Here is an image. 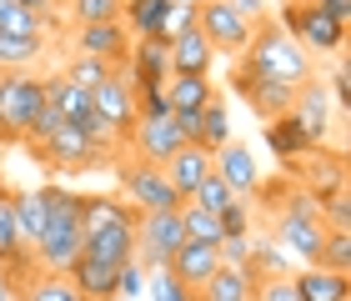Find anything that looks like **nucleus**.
<instances>
[{
  "label": "nucleus",
  "mask_w": 351,
  "mask_h": 301,
  "mask_svg": "<svg viewBox=\"0 0 351 301\" xmlns=\"http://www.w3.org/2000/svg\"><path fill=\"white\" fill-rule=\"evenodd\" d=\"M86 251V221H81V191L45 186V236L36 246V266L45 276H71L75 256Z\"/></svg>",
  "instance_id": "obj_1"
},
{
  "label": "nucleus",
  "mask_w": 351,
  "mask_h": 301,
  "mask_svg": "<svg viewBox=\"0 0 351 301\" xmlns=\"http://www.w3.org/2000/svg\"><path fill=\"white\" fill-rule=\"evenodd\" d=\"M241 60H251L261 75H271V81H281V86H306V81H316L311 56L301 51V45L286 36L276 21H256V30H251V45L241 51Z\"/></svg>",
  "instance_id": "obj_2"
},
{
  "label": "nucleus",
  "mask_w": 351,
  "mask_h": 301,
  "mask_svg": "<svg viewBox=\"0 0 351 301\" xmlns=\"http://www.w3.org/2000/svg\"><path fill=\"white\" fill-rule=\"evenodd\" d=\"M45 106V86L36 71H0V141L25 146V131Z\"/></svg>",
  "instance_id": "obj_3"
},
{
  "label": "nucleus",
  "mask_w": 351,
  "mask_h": 301,
  "mask_svg": "<svg viewBox=\"0 0 351 301\" xmlns=\"http://www.w3.org/2000/svg\"><path fill=\"white\" fill-rule=\"evenodd\" d=\"M30 156L45 161L51 171H95V166H110V146H106V141H95V136L81 131V125H66V121H60L45 141H36Z\"/></svg>",
  "instance_id": "obj_4"
},
{
  "label": "nucleus",
  "mask_w": 351,
  "mask_h": 301,
  "mask_svg": "<svg viewBox=\"0 0 351 301\" xmlns=\"http://www.w3.org/2000/svg\"><path fill=\"white\" fill-rule=\"evenodd\" d=\"M276 25H281L306 56H341V45H346V25H337L331 15H322L311 0H286Z\"/></svg>",
  "instance_id": "obj_5"
},
{
  "label": "nucleus",
  "mask_w": 351,
  "mask_h": 301,
  "mask_svg": "<svg viewBox=\"0 0 351 301\" xmlns=\"http://www.w3.org/2000/svg\"><path fill=\"white\" fill-rule=\"evenodd\" d=\"M196 30L211 40L216 56H241L246 45H251L256 21H246L231 0H196Z\"/></svg>",
  "instance_id": "obj_6"
},
{
  "label": "nucleus",
  "mask_w": 351,
  "mask_h": 301,
  "mask_svg": "<svg viewBox=\"0 0 351 301\" xmlns=\"http://www.w3.org/2000/svg\"><path fill=\"white\" fill-rule=\"evenodd\" d=\"M116 176H121L125 206H136L141 216H146V211H181V201H186V196L166 181V171L151 166V161H125Z\"/></svg>",
  "instance_id": "obj_7"
},
{
  "label": "nucleus",
  "mask_w": 351,
  "mask_h": 301,
  "mask_svg": "<svg viewBox=\"0 0 351 301\" xmlns=\"http://www.w3.org/2000/svg\"><path fill=\"white\" fill-rule=\"evenodd\" d=\"M181 241H186L181 211H146L136 221V261L146 266V272H166Z\"/></svg>",
  "instance_id": "obj_8"
},
{
  "label": "nucleus",
  "mask_w": 351,
  "mask_h": 301,
  "mask_svg": "<svg viewBox=\"0 0 351 301\" xmlns=\"http://www.w3.org/2000/svg\"><path fill=\"white\" fill-rule=\"evenodd\" d=\"M90 106H95V121H101L116 141L131 136V125H136V81L125 75V66H116L90 91Z\"/></svg>",
  "instance_id": "obj_9"
},
{
  "label": "nucleus",
  "mask_w": 351,
  "mask_h": 301,
  "mask_svg": "<svg viewBox=\"0 0 351 301\" xmlns=\"http://www.w3.org/2000/svg\"><path fill=\"white\" fill-rule=\"evenodd\" d=\"M136 221H141V211L136 206H116L101 226H90L86 231V256H101V261H110V266H125L136 256Z\"/></svg>",
  "instance_id": "obj_10"
},
{
  "label": "nucleus",
  "mask_w": 351,
  "mask_h": 301,
  "mask_svg": "<svg viewBox=\"0 0 351 301\" xmlns=\"http://www.w3.org/2000/svg\"><path fill=\"white\" fill-rule=\"evenodd\" d=\"M231 86H236V96H241L251 110H256L261 121L281 116V110H291V101H296V86H281V81H271V75H261V71L251 66V60H241V56H236Z\"/></svg>",
  "instance_id": "obj_11"
},
{
  "label": "nucleus",
  "mask_w": 351,
  "mask_h": 301,
  "mask_svg": "<svg viewBox=\"0 0 351 301\" xmlns=\"http://www.w3.org/2000/svg\"><path fill=\"white\" fill-rule=\"evenodd\" d=\"M181 146H191V141L176 131L171 116H161V121H136L131 136H125V151H131L136 161H151V166H166Z\"/></svg>",
  "instance_id": "obj_12"
},
{
  "label": "nucleus",
  "mask_w": 351,
  "mask_h": 301,
  "mask_svg": "<svg viewBox=\"0 0 351 301\" xmlns=\"http://www.w3.org/2000/svg\"><path fill=\"white\" fill-rule=\"evenodd\" d=\"M75 56H95V60H110V66H125L131 56V30L121 21H95L75 30Z\"/></svg>",
  "instance_id": "obj_13"
},
{
  "label": "nucleus",
  "mask_w": 351,
  "mask_h": 301,
  "mask_svg": "<svg viewBox=\"0 0 351 301\" xmlns=\"http://www.w3.org/2000/svg\"><path fill=\"white\" fill-rule=\"evenodd\" d=\"M291 116H296L301 131L311 136V146H322L326 131H331V121H337V106H331V96H326V86H322V81H306V86H296Z\"/></svg>",
  "instance_id": "obj_14"
},
{
  "label": "nucleus",
  "mask_w": 351,
  "mask_h": 301,
  "mask_svg": "<svg viewBox=\"0 0 351 301\" xmlns=\"http://www.w3.org/2000/svg\"><path fill=\"white\" fill-rule=\"evenodd\" d=\"M211 171H216V176L226 181V186H231V191L241 196V201H251V191L261 186L256 156H251V151L241 146V141H226L221 151H211Z\"/></svg>",
  "instance_id": "obj_15"
},
{
  "label": "nucleus",
  "mask_w": 351,
  "mask_h": 301,
  "mask_svg": "<svg viewBox=\"0 0 351 301\" xmlns=\"http://www.w3.org/2000/svg\"><path fill=\"white\" fill-rule=\"evenodd\" d=\"M166 272H171L176 281H181L186 291H201L206 281H211V276L221 272V251H216V246H206V241H181Z\"/></svg>",
  "instance_id": "obj_16"
},
{
  "label": "nucleus",
  "mask_w": 351,
  "mask_h": 301,
  "mask_svg": "<svg viewBox=\"0 0 351 301\" xmlns=\"http://www.w3.org/2000/svg\"><path fill=\"white\" fill-rule=\"evenodd\" d=\"M125 75L136 81V91H161L171 81V51H166V40H131Z\"/></svg>",
  "instance_id": "obj_17"
},
{
  "label": "nucleus",
  "mask_w": 351,
  "mask_h": 301,
  "mask_svg": "<svg viewBox=\"0 0 351 301\" xmlns=\"http://www.w3.org/2000/svg\"><path fill=\"white\" fill-rule=\"evenodd\" d=\"M166 51H171V75H211V66H216V51H211V40H206L196 25L176 30Z\"/></svg>",
  "instance_id": "obj_18"
},
{
  "label": "nucleus",
  "mask_w": 351,
  "mask_h": 301,
  "mask_svg": "<svg viewBox=\"0 0 351 301\" xmlns=\"http://www.w3.org/2000/svg\"><path fill=\"white\" fill-rule=\"evenodd\" d=\"M71 281H75V291H81L86 301H116V287H121V266H110L101 256H75L71 266Z\"/></svg>",
  "instance_id": "obj_19"
},
{
  "label": "nucleus",
  "mask_w": 351,
  "mask_h": 301,
  "mask_svg": "<svg viewBox=\"0 0 351 301\" xmlns=\"http://www.w3.org/2000/svg\"><path fill=\"white\" fill-rule=\"evenodd\" d=\"M266 146L276 151V161H286V166H301L311 151H322V146H311V136L296 125L291 110H281V116L266 121Z\"/></svg>",
  "instance_id": "obj_20"
},
{
  "label": "nucleus",
  "mask_w": 351,
  "mask_h": 301,
  "mask_svg": "<svg viewBox=\"0 0 351 301\" xmlns=\"http://www.w3.org/2000/svg\"><path fill=\"white\" fill-rule=\"evenodd\" d=\"M291 287L301 301H351V276L326 272V266H301L291 272Z\"/></svg>",
  "instance_id": "obj_21"
},
{
  "label": "nucleus",
  "mask_w": 351,
  "mask_h": 301,
  "mask_svg": "<svg viewBox=\"0 0 351 301\" xmlns=\"http://www.w3.org/2000/svg\"><path fill=\"white\" fill-rule=\"evenodd\" d=\"M161 171H166V181L176 186V191L191 201V191H196V186L211 176V151H201V146H181Z\"/></svg>",
  "instance_id": "obj_22"
},
{
  "label": "nucleus",
  "mask_w": 351,
  "mask_h": 301,
  "mask_svg": "<svg viewBox=\"0 0 351 301\" xmlns=\"http://www.w3.org/2000/svg\"><path fill=\"white\" fill-rule=\"evenodd\" d=\"M166 15H171V0H125L121 25L131 30V40H161Z\"/></svg>",
  "instance_id": "obj_23"
},
{
  "label": "nucleus",
  "mask_w": 351,
  "mask_h": 301,
  "mask_svg": "<svg viewBox=\"0 0 351 301\" xmlns=\"http://www.w3.org/2000/svg\"><path fill=\"white\" fill-rule=\"evenodd\" d=\"M10 206H15V231H21V241L36 251L40 246V236H45V186L36 191H10Z\"/></svg>",
  "instance_id": "obj_24"
},
{
  "label": "nucleus",
  "mask_w": 351,
  "mask_h": 301,
  "mask_svg": "<svg viewBox=\"0 0 351 301\" xmlns=\"http://www.w3.org/2000/svg\"><path fill=\"white\" fill-rule=\"evenodd\" d=\"M251 291L256 287H251V276L241 266H221L201 291H191V301H251Z\"/></svg>",
  "instance_id": "obj_25"
},
{
  "label": "nucleus",
  "mask_w": 351,
  "mask_h": 301,
  "mask_svg": "<svg viewBox=\"0 0 351 301\" xmlns=\"http://www.w3.org/2000/svg\"><path fill=\"white\" fill-rule=\"evenodd\" d=\"M161 91H166V101H171V110H201L206 101L216 96L211 75H171V81H166Z\"/></svg>",
  "instance_id": "obj_26"
},
{
  "label": "nucleus",
  "mask_w": 351,
  "mask_h": 301,
  "mask_svg": "<svg viewBox=\"0 0 351 301\" xmlns=\"http://www.w3.org/2000/svg\"><path fill=\"white\" fill-rule=\"evenodd\" d=\"M226 141H236L231 136V110H226L221 96H211V101L201 106V136H196V146L201 151H221Z\"/></svg>",
  "instance_id": "obj_27"
},
{
  "label": "nucleus",
  "mask_w": 351,
  "mask_h": 301,
  "mask_svg": "<svg viewBox=\"0 0 351 301\" xmlns=\"http://www.w3.org/2000/svg\"><path fill=\"white\" fill-rule=\"evenodd\" d=\"M45 56V36H5L0 30V71H30Z\"/></svg>",
  "instance_id": "obj_28"
},
{
  "label": "nucleus",
  "mask_w": 351,
  "mask_h": 301,
  "mask_svg": "<svg viewBox=\"0 0 351 301\" xmlns=\"http://www.w3.org/2000/svg\"><path fill=\"white\" fill-rule=\"evenodd\" d=\"M15 301H86L81 291H75L71 276H30L25 287H15Z\"/></svg>",
  "instance_id": "obj_29"
},
{
  "label": "nucleus",
  "mask_w": 351,
  "mask_h": 301,
  "mask_svg": "<svg viewBox=\"0 0 351 301\" xmlns=\"http://www.w3.org/2000/svg\"><path fill=\"white\" fill-rule=\"evenodd\" d=\"M181 231H186V241L221 246V221H216L211 211H201L196 201H181Z\"/></svg>",
  "instance_id": "obj_30"
},
{
  "label": "nucleus",
  "mask_w": 351,
  "mask_h": 301,
  "mask_svg": "<svg viewBox=\"0 0 351 301\" xmlns=\"http://www.w3.org/2000/svg\"><path fill=\"white\" fill-rule=\"evenodd\" d=\"M125 0H66V15L75 25H95V21H121Z\"/></svg>",
  "instance_id": "obj_31"
},
{
  "label": "nucleus",
  "mask_w": 351,
  "mask_h": 301,
  "mask_svg": "<svg viewBox=\"0 0 351 301\" xmlns=\"http://www.w3.org/2000/svg\"><path fill=\"white\" fill-rule=\"evenodd\" d=\"M191 201H196L201 211H211V216H221V211H226L231 201H241V196H236L231 186H226V181H221L216 171H211V176H206V181L196 186V191H191Z\"/></svg>",
  "instance_id": "obj_32"
},
{
  "label": "nucleus",
  "mask_w": 351,
  "mask_h": 301,
  "mask_svg": "<svg viewBox=\"0 0 351 301\" xmlns=\"http://www.w3.org/2000/svg\"><path fill=\"white\" fill-rule=\"evenodd\" d=\"M316 266H326V272H341V276H351V231H326V241H322V256H316Z\"/></svg>",
  "instance_id": "obj_33"
},
{
  "label": "nucleus",
  "mask_w": 351,
  "mask_h": 301,
  "mask_svg": "<svg viewBox=\"0 0 351 301\" xmlns=\"http://www.w3.org/2000/svg\"><path fill=\"white\" fill-rule=\"evenodd\" d=\"M110 71H116V66H110V60H95V56H75L71 66H66V75H71L75 86H86V91H95Z\"/></svg>",
  "instance_id": "obj_34"
},
{
  "label": "nucleus",
  "mask_w": 351,
  "mask_h": 301,
  "mask_svg": "<svg viewBox=\"0 0 351 301\" xmlns=\"http://www.w3.org/2000/svg\"><path fill=\"white\" fill-rule=\"evenodd\" d=\"M146 291H151V301H191V291H186L171 272H151V276H146Z\"/></svg>",
  "instance_id": "obj_35"
},
{
  "label": "nucleus",
  "mask_w": 351,
  "mask_h": 301,
  "mask_svg": "<svg viewBox=\"0 0 351 301\" xmlns=\"http://www.w3.org/2000/svg\"><path fill=\"white\" fill-rule=\"evenodd\" d=\"M251 301H301V296H296V287H291V276H266V281H256Z\"/></svg>",
  "instance_id": "obj_36"
},
{
  "label": "nucleus",
  "mask_w": 351,
  "mask_h": 301,
  "mask_svg": "<svg viewBox=\"0 0 351 301\" xmlns=\"http://www.w3.org/2000/svg\"><path fill=\"white\" fill-rule=\"evenodd\" d=\"M161 116H171L166 91H136V121H161Z\"/></svg>",
  "instance_id": "obj_37"
},
{
  "label": "nucleus",
  "mask_w": 351,
  "mask_h": 301,
  "mask_svg": "<svg viewBox=\"0 0 351 301\" xmlns=\"http://www.w3.org/2000/svg\"><path fill=\"white\" fill-rule=\"evenodd\" d=\"M216 221H221V236H246L251 231V206L246 201H231Z\"/></svg>",
  "instance_id": "obj_38"
},
{
  "label": "nucleus",
  "mask_w": 351,
  "mask_h": 301,
  "mask_svg": "<svg viewBox=\"0 0 351 301\" xmlns=\"http://www.w3.org/2000/svg\"><path fill=\"white\" fill-rule=\"evenodd\" d=\"M141 291H146V266L131 256V261L121 266V287H116V296H121V301H131V296H141Z\"/></svg>",
  "instance_id": "obj_39"
},
{
  "label": "nucleus",
  "mask_w": 351,
  "mask_h": 301,
  "mask_svg": "<svg viewBox=\"0 0 351 301\" xmlns=\"http://www.w3.org/2000/svg\"><path fill=\"white\" fill-rule=\"evenodd\" d=\"M326 96H331V106H337V116H341V110H351V71H346V66L331 71V91H326Z\"/></svg>",
  "instance_id": "obj_40"
},
{
  "label": "nucleus",
  "mask_w": 351,
  "mask_h": 301,
  "mask_svg": "<svg viewBox=\"0 0 351 301\" xmlns=\"http://www.w3.org/2000/svg\"><path fill=\"white\" fill-rule=\"evenodd\" d=\"M322 15H331L337 25H351V0H311Z\"/></svg>",
  "instance_id": "obj_41"
},
{
  "label": "nucleus",
  "mask_w": 351,
  "mask_h": 301,
  "mask_svg": "<svg viewBox=\"0 0 351 301\" xmlns=\"http://www.w3.org/2000/svg\"><path fill=\"white\" fill-rule=\"evenodd\" d=\"M10 5H21V10H36V15H51V10H60L66 0H10Z\"/></svg>",
  "instance_id": "obj_42"
},
{
  "label": "nucleus",
  "mask_w": 351,
  "mask_h": 301,
  "mask_svg": "<svg viewBox=\"0 0 351 301\" xmlns=\"http://www.w3.org/2000/svg\"><path fill=\"white\" fill-rule=\"evenodd\" d=\"M236 10L246 15V21H266V0H231Z\"/></svg>",
  "instance_id": "obj_43"
},
{
  "label": "nucleus",
  "mask_w": 351,
  "mask_h": 301,
  "mask_svg": "<svg viewBox=\"0 0 351 301\" xmlns=\"http://www.w3.org/2000/svg\"><path fill=\"white\" fill-rule=\"evenodd\" d=\"M0 301H15V291L5 287V281H0Z\"/></svg>",
  "instance_id": "obj_44"
}]
</instances>
